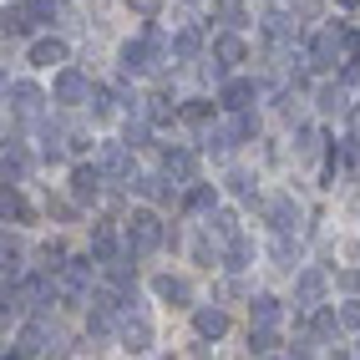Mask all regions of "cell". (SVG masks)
I'll return each instance as SVG.
<instances>
[{
  "mask_svg": "<svg viewBox=\"0 0 360 360\" xmlns=\"http://www.w3.org/2000/svg\"><path fill=\"white\" fill-rule=\"evenodd\" d=\"M162 244H167L162 219H158V213H148V208H137L132 219H127V254L137 259V254H153V249H162Z\"/></svg>",
  "mask_w": 360,
  "mask_h": 360,
  "instance_id": "obj_1",
  "label": "cell"
},
{
  "mask_svg": "<svg viewBox=\"0 0 360 360\" xmlns=\"http://www.w3.org/2000/svg\"><path fill=\"white\" fill-rule=\"evenodd\" d=\"M345 41H350V31L345 26H325L315 41H309V66L315 71H330V66H345Z\"/></svg>",
  "mask_w": 360,
  "mask_h": 360,
  "instance_id": "obj_2",
  "label": "cell"
},
{
  "mask_svg": "<svg viewBox=\"0 0 360 360\" xmlns=\"http://www.w3.org/2000/svg\"><path fill=\"white\" fill-rule=\"evenodd\" d=\"M91 77L86 71H77V66H61L56 71V86H51V97L61 102V107H82V102H91Z\"/></svg>",
  "mask_w": 360,
  "mask_h": 360,
  "instance_id": "obj_3",
  "label": "cell"
},
{
  "mask_svg": "<svg viewBox=\"0 0 360 360\" xmlns=\"http://www.w3.org/2000/svg\"><path fill=\"white\" fill-rule=\"evenodd\" d=\"M6 102H11V112H15V117L36 122L41 107H46V91H41L36 82H11V86H6Z\"/></svg>",
  "mask_w": 360,
  "mask_h": 360,
  "instance_id": "obj_4",
  "label": "cell"
},
{
  "mask_svg": "<svg viewBox=\"0 0 360 360\" xmlns=\"http://www.w3.org/2000/svg\"><path fill=\"white\" fill-rule=\"evenodd\" d=\"M97 167L107 178H117V183H132V148H127V142H102Z\"/></svg>",
  "mask_w": 360,
  "mask_h": 360,
  "instance_id": "obj_5",
  "label": "cell"
},
{
  "mask_svg": "<svg viewBox=\"0 0 360 360\" xmlns=\"http://www.w3.org/2000/svg\"><path fill=\"white\" fill-rule=\"evenodd\" d=\"M102 167L97 162H82V167H71V198L77 203H97L102 198Z\"/></svg>",
  "mask_w": 360,
  "mask_h": 360,
  "instance_id": "obj_6",
  "label": "cell"
},
{
  "mask_svg": "<svg viewBox=\"0 0 360 360\" xmlns=\"http://www.w3.org/2000/svg\"><path fill=\"white\" fill-rule=\"evenodd\" d=\"M158 51H153V46L148 41H127L122 46V71H132V77H148V71H158Z\"/></svg>",
  "mask_w": 360,
  "mask_h": 360,
  "instance_id": "obj_7",
  "label": "cell"
},
{
  "mask_svg": "<svg viewBox=\"0 0 360 360\" xmlns=\"http://www.w3.org/2000/svg\"><path fill=\"white\" fill-rule=\"evenodd\" d=\"M325 290H330V279H325L320 269H300V274H295V300H300L304 309H315V304L325 300Z\"/></svg>",
  "mask_w": 360,
  "mask_h": 360,
  "instance_id": "obj_8",
  "label": "cell"
},
{
  "mask_svg": "<svg viewBox=\"0 0 360 360\" xmlns=\"http://www.w3.org/2000/svg\"><path fill=\"white\" fill-rule=\"evenodd\" d=\"M162 173L178 178V183H198V158L188 153V148H167L162 153Z\"/></svg>",
  "mask_w": 360,
  "mask_h": 360,
  "instance_id": "obj_9",
  "label": "cell"
},
{
  "mask_svg": "<svg viewBox=\"0 0 360 360\" xmlns=\"http://www.w3.org/2000/svg\"><path fill=\"white\" fill-rule=\"evenodd\" d=\"M264 213H269V224H274V233H290V229L300 224V203H295L290 193H279V198H269V208H264Z\"/></svg>",
  "mask_w": 360,
  "mask_h": 360,
  "instance_id": "obj_10",
  "label": "cell"
},
{
  "mask_svg": "<svg viewBox=\"0 0 360 360\" xmlns=\"http://www.w3.org/2000/svg\"><path fill=\"white\" fill-rule=\"evenodd\" d=\"M153 295L162 300V304H188V300H193V290H188V279H178V274H158L153 279Z\"/></svg>",
  "mask_w": 360,
  "mask_h": 360,
  "instance_id": "obj_11",
  "label": "cell"
},
{
  "mask_svg": "<svg viewBox=\"0 0 360 360\" xmlns=\"http://www.w3.org/2000/svg\"><path fill=\"white\" fill-rule=\"evenodd\" d=\"M254 82H244V77H233V82H224L219 86V102H224V112H244L249 102H254Z\"/></svg>",
  "mask_w": 360,
  "mask_h": 360,
  "instance_id": "obj_12",
  "label": "cell"
},
{
  "mask_svg": "<svg viewBox=\"0 0 360 360\" xmlns=\"http://www.w3.org/2000/svg\"><path fill=\"white\" fill-rule=\"evenodd\" d=\"M259 26H264V36H269L274 46H290V41L300 36V26H295V15H284V11H269V15L259 20Z\"/></svg>",
  "mask_w": 360,
  "mask_h": 360,
  "instance_id": "obj_13",
  "label": "cell"
},
{
  "mask_svg": "<svg viewBox=\"0 0 360 360\" xmlns=\"http://www.w3.org/2000/svg\"><path fill=\"white\" fill-rule=\"evenodd\" d=\"M193 330H198V340H224V335H229V315H224L219 304H213V309H198V315H193Z\"/></svg>",
  "mask_w": 360,
  "mask_h": 360,
  "instance_id": "obj_14",
  "label": "cell"
},
{
  "mask_svg": "<svg viewBox=\"0 0 360 360\" xmlns=\"http://www.w3.org/2000/svg\"><path fill=\"white\" fill-rule=\"evenodd\" d=\"M315 107H320V112H330V117L350 112V91H345V82H325V86L315 91Z\"/></svg>",
  "mask_w": 360,
  "mask_h": 360,
  "instance_id": "obj_15",
  "label": "cell"
},
{
  "mask_svg": "<svg viewBox=\"0 0 360 360\" xmlns=\"http://www.w3.org/2000/svg\"><path fill=\"white\" fill-rule=\"evenodd\" d=\"M122 345H127L132 355H142V350L153 345V325L142 320V315H127V320H122Z\"/></svg>",
  "mask_w": 360,
  "mask_h": 360,
  "instance_id": "obj_16",
  "label": "cell"
},
{
  "mask_svg": "<svg viewBox=\"0 0 360 360\" xmlns=\"http://www.w3.org/2000/svg\"><path fill=\"white\" fill-rule=\"evenodd\" d=\"M71 51H66V41L61 36H51V41H36L31 46V66H61Z\"/></svg>",
  "mask_w": 360,
  "mask_h": 360,
  "instance_id": "obj_17",
  "label": "cell"
},
{
  "mask_svg": "<svg viewBox=\"0 0 360 360\" xmlns=\"http://www.w3.org/2000/svg\"><path fill=\"white\" fill-rule=\"evenodd\" d=\"M249 264H254V244H249L244 233L229 238V249H224V269H229V274H238V269H249Z\"/></svg>",
  "mask_w": 360,
  "mask_h": 360,
  "instance_id": "obj_18",
  "label": "cell"
},
{
  "mask_svg": "<svg viewBox=\"0 0 360 360\" xmlns=\"http://www.w3.org/2000/svg\"><path fill=\"white\" fill-rule=\"evenodd\" d=\"M198 51H203V31H198V26H183V31L173 36V56H178V61H198Z\"/></svg>",
  "mask_w": 360,
  "mask_h": 360,
  "instance_id": "obj_19",
  "label": "cell"
},
{
  "mask_svg": "<svg viewBox=\"0 0 360 360\" xmlns=\"http://www.w3.org/2000/svg\"><path fill=\"white\" fill-rule=\"evenodd\" d=\"M213 203H219V188H213V183H193L188 198H183L188 213H213Z\"/></svg>",
  "mask_w": 360,
  "mask_h": 360,
  "instance_id": "obj_20",
  "label": "cell"
},
{
  "mask_svg": "<svg viewBox=\"0 0 360 360\" xmlns=\"http://www.w3.org/2000/svg\"><path fill=\"white\" fill-rule=\"evenodd\" d=\"M61 284H66L71 295H77V290H86V284H91V259H66V269H61Z\"/></svg>",
  "mask_w": 360,
  "mask_h": 360,
  "instance_id": "obj_21",
  "label": "cell"
},
{
  "mask_svg": "<svg viewBox=\"0 0 360 360\" xmlns=\"http://www.w3.org/2000/svg\"><path fill=\"white\" fill-rule=\"evenodd\" d=\"M213 56L233 66V61H244V56H249V46H244V36H233V31H224L219 41H213Z\"/></svg>",
  "mask_w": 360,
  "mask_h": 360,
  "instance_id": "obj_22",
  "label": "cell"
},
{
  "mask_svg": "<svg viewBox=\"0 0 360 360\" xmlns=\"http://www.w3.org/2000/svg\"><path fill=\"white\" fill-rule=\"evenodd\" d=\"M26 173H31V162L20 153V142L6 137V183H26Z\"/></svg>",
  "mask_w": 360,
  "mask_h": 360,
  "instance_id": "obj_23",
  "label": "cell"
},
{
  "mask_svg": "<svg viewBox=\"0 0 360 360\" xmlns=\"http://www.w3.org/2000/svg\"><path fill=\"white\" fill-rule=\"evenodd\" d=\"M335 330H340V315H330V309L309 315V340H335Z\"/></svg>",
  "mask_w": 360,
  "mask_h": 360,
  "instance_id": "obj_24",
  "label": "cell"
},
{
  "mask_svg": "<svg viewBox=\"0 0 360 360\" xmlns=\"http://www.w3.org/2000/svg\"><path fill=\"white\" fill-rule=\"evenodd\" d=\"M107 279L117 284V290H127V284H137V264H132V259H117V254H112V259H107Z\"/></svg>",
  "mask_w": 360,
  "mask_h": 360,
  "instance_id": "obj_25",
  "label": "cell"
},
{
  "mask_svg": "<svg viewBox=\"0 0 360 360\" xmlns=\"http://www.w3.org/2000/svg\"><path fill=\"white\" fill-rule=\"evenodd\" d=\"M249 350H254V355H274V350H279V330H274V325L249 330Z\"/></svg>",
  "mask_w": 360,
  "mask_h": 360,
  "instance_id": "obj_26",
  "label": "cell"
},
{
  "mask_svg": "<svg viewBox=\"0 0 360 360\" xmlns=\"http://www.w3.org/2000/svg\"><path fill=\"white\" fill-rule=\"evenodd\" d=\"M132 188H137L142 198H153V203H167V198H173V188H162V178H153V173L132 178Z\"/></svg>",
  "mask_w": 360,
  "mask_h": 360,
  "instance_id": "obj_27",
  "label": "cell"
},
{
  "mask_svg": "<svg viewBox=\"0 0 360 360\" xmlns=\"http://www.w3.org/2000/svg\"><path fill=\"white\" fill-rule=\"evenodd\" d=\"M213 15H219L224 26H233V31L249 20V15H244V0H213Z\"/></svg>",
  "mask_w": 360,
  "mask_h": 360,
  "instance_id": "obj_28",
  "label": "cell"
},
{
  "mask_svg": "<svg viewBox=\"0 0 360 360\" xmlns=\"http://www.w3.org/2000/svg\"><path fill=\"white\" fill-rule=\"evenodd\" d=\"M254 325H279V300L274 295H254Z\"/></svg>",
  "mask_w": 360,
  "mask_h": 360,
  "instance_id": "obj_29",
  "label": "cell"
},
{
  "mask_svg": "<svg viewBox=\"0 0 360 360\" xmlns=\"http://www.w3.org/2000/svg\"><path fill=\"white\" fill-rule=\"evenodd\" d=\"M31 15V26H46V20H56V0H20Z\"/></svg>",
  "mask_w": 360,
  "mask_h": 360,
  "instance_id": "obj_30",
  "label": "cell"
},
{
  "mask_svg": "<svg viewBox=\"0 0 360 360\" xmlns=\"http://www.w3.org/2000/svg\"><path fill=\"white\" fill-rule=\"evenodd\" d=\"M148 102H153V107H142V112L153 117V127H162V122H173V112H178V107L167 102V97H148Z\"/></svg>",
  "mask_w": 360,
  "mask_h": 360,
  "instance_id": "obj_31",
  "label": "cell"
},
{
  "mask_svg": "<svg viewBox=\"0 0 360 360\" xmlns=\"http://www.w3.org/2000/svg\"><path fill=\"white\" fill-rule=\"evenodd\" d=\"M208 233H219V238H238L233 213H208Z\"/></svg>",
  "mask_w": 360,
  "mask_h": 360,
  "instance_id": "obj_32",
  "label": "cell"
},
{
  "mask_svg": "<svg viewBox=\"0 0 360 360\" xmlns=\"http://www.w3.org/2000/svg\"><path fill=\"white\" fill-rule=\"evenodd\" d=\"M315 148H320V132H315V127H300V132H295V153H300V158H315Z\"/></svg>",
  "mask_w": 360,
  "mask_h": 360,
  "instance_id": "obj_33",
  "label": "cell"
},
{
  "mask_svg": "<svg viewBox=\"0 0 360 360\" xmlns=\"http://www.w3.org/2000/svg\"><path fill=\"white\" fill-rule=\"evenodd\" d=\"M61 153H66V148H61V132L46 127V132H41V158H46V162H61Z\"/></svg>",
  "mask_w": 360,
  "mask_h": 360,
  "instance_id": "obj_34",
  "label": "cell"
},
{
  "mask_svg": "<svg viewBox=\"0 0 360 360\" xmlns=\"http://www.w3.org/2000/svg\"><path fill=\"white\" fill-rule=\"evenodd\" d=\"M46 345V325H26V330H20V350H26V355H36Z\"/></svg>",
  "mask_w": 360,
  "mask_h": 360,
  "instance_id": "obj_35",
  "label": "cell"
},
{
  "mask_svg": "<svg viewBox=\"0 0 360 360\" xmlns=\"http://www.w3.org/2000/svg\"><path fill=\"white\" fill-rule=\"evenodd\" d=\"M127 11H132L137 20H153V15L162 11V0H127Z\"/></svg>",
  "mask_w": 360,
  "mask_h": 360,
  "instance_id": "obj_36",
  "label": "cell"
},
{
  "mask_svg": "<svg viewBox=\"0 0 360 360\" xmlns=\"http://www.w3.org/2000/svg\"><path fill=\"white\" fill-rule=\"evenodd\" d=\"M229 193H238V198H254V178H249V173H229Z\"/></svg>",
  "mask_w": 360,
  "mask_h": 360,
  "instance_id": "obj_37",
  "label": "cell"
},
{
  "mask_svg": "<svg viewBox=\"0 0 360 360\" xmlns=\"http://www.w3.org/2000/svg\"><path fill=\"white\" fill-rule=\"evenodd\" d=\"M340 325L345 330H360V300H345L340 304Z\"/></svg>",
  "mask_w": 360,
  "mask_h": 360,
  "instance_id": "obj_38",
  "label": "cell"
},
{
  "mask_svg": "<svg viewBox=\"0 0 360 360\" xmlns=\"http://www.w3.org/2000/svg\"><path fill=\"white\" fill-rule=\"evenodd\" d=\"M208 112H213V102H188L183 107V117H188V122H198V127L208 122Z\"/></svg>",
  "mask_w": 360,
  "mask_h": 360,
  "instance_id": "obj_39",
  "label": "cell"
},
{
  "mask_svg": "<svg viewBox=\"0 0 360 360\" xmlns=\"http://www.w3.org/2000/svg\"><path fill=\"white\" fill-rule=\"evenodd\" d=\"M274 259L284 264V269H290V259H295V244H290V233H279V238H274Z\"/></svg>",
  "mask_w": 360,
  "mask_h": 360,
  "instance_id": "obj_40",
  "label": "cell"
},
{
  "mask_svg": "<svg viewBox=\"0 0 360 360\" xmlns=\"http://www.w3.org/2000/svg\"><path fill=\"white\" fill-rule=\"evenodd\" d=\"M340 284H345V290H360V269H345V274H340Z\"/></svg>",
  "mask_w": 360,
  "mask_h": 360,
  "instance_id": "obj_41",
  "label": "cell"
},
{
  "mask_svg": "<svg viewBox=\"0 0 360 360\" xmlns=\"http://www.w3.org/2000/svg\"><path fill=\"white\" fill-rule=\"evenodd\" d=\"M295 11L300 15H315V0H295Z\"/></svg>",
  "mask_w": 360,
  "mask_h": 360,
  "instance_id": "obj_42",
  "label": "cell"
},
{
  "mask_svg": "<svg viewBox=\"0 0 360 360\" xmlns=\"http://www.w3.org/2000/svg\"><path fill=\"white\" fill-rule=\"evenodd\" d=\"M350 122H355V137H360V107H355V112H350Z\"/></svg>",
  "mask_w": 360,
  "mask_h": 360,
  "instance_id": "obj_43",
  "label": "cell"
},
{
  "mask_svg": "<svg viewBox=\"0 0 360 360\" xmlns=\"http://www.w3.org/2000/svg\"><path fill=\"white\" fill-rule=\"evenodd\" d=\"M183 6H198V0H183Z\"/></svg>",
  "mask_w": 360,
  "mask_h": 360,
  "instance_id": "obj_44",
  "label": "cell"
},
{
  "mask_svg": "<svg viewBox=\"0 0 360 360\" xmlns=\"http://www.w3.org/2000/svg\"><path fill=\"white\" fill-rule=\"evenodd\" d=\"M340 6H355V0H340Z\"/></svg>",
  "mask_w": 360,
  "mask_h": 360,
  "instance_id": "obj_45",
  "label": "cell"
},
{
  "mask_svg": "<svg viewBox=\"0 0 360 360\" xmlns=\"http://www.w3.org/2000/svg\"><path fill=\"white\" fill-rule=\"evenodd\" d=\"M6 360H20V355H6Z\"/></svg>",
  "mask_w": 360,
  "mask_h": 360,
  "instance_id": "obj_46",
  "label": "cell"
}]
</instances>
